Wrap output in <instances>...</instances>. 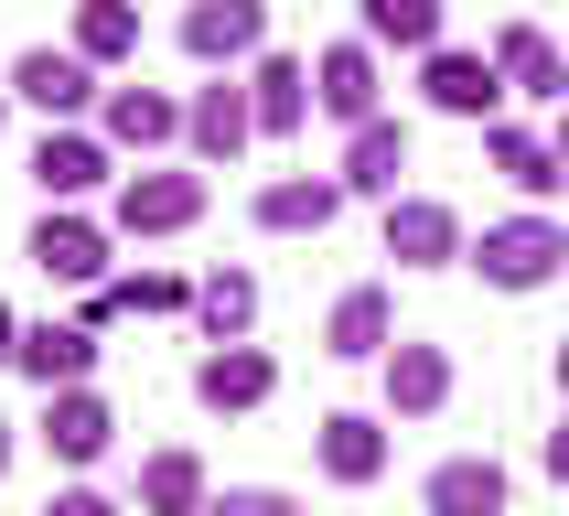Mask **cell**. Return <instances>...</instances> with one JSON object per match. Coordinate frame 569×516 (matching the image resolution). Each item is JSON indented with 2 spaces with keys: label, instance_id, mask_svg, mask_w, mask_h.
<instances>
[{
  "label": "cell",
  "instance_id": "6da1fadb",
  "mask_svg": "<svg viewBox=\"0 0 569 516\" xmlns=\"http://www.w3.org/2000/svg\"><path fill=\"white\" fill-rule=\"evenodd\" d=\"M462 258L483 269V290H548L569 269V226L559 216H506V226H483Z\"/></svg>",
  "mask_w": 569,
  "mask_h": 516
},
{
  "label": "cell",
  "instance_id": "7a4b0ae2",
  "mask_svg": "<svg viewBox=\"0 0 569 516\" xmlns=\"http://www.w3.org/2000/svg\"><path fill=\"white\" fill-rule=\"evenodd\" d=\"M108 226H119V237H183V226H204V172H161V161L119 172Z\"/></svg>",
  "mask_w": 569,
  "mask_h": 516
},
{
  "label": "cell",
  "instance_id": "3957f363",
  "mask_svg": "<svg viewBox=\"0 0 569 516\" xmlns=\"http://www.w3.org/2000/svg\"><path fill=\"white\" fill-rule=\"evenodd\" d=\"M183 54L204 76H237V64L269 54V0H183Z\"/></svg>",
  "mask_w": 569,
  "mask_h": 516
},
{
  "label": "cell",
  "instance_id": "277c9868",
  "mask_svg": "<svg viewBox=\"0 0 569 516\" xmlns=\"http://www.w3.org/2000/svg\"><path fill=\"white\" fill-rule=\"evenodd\" d=\"M419 97L441 108V119H473V129H495L506 119V76H495V54H462V43H430L419 54Z\"/></svg>",
  "mask_w": 569,
  "mask_h": 516
},
{
  "label": "cell",
  "instance_id": "5b68a950",
  "mask_svg": "<svg viewBox=\"0 0 569 516\" xmlns=\"http://www.w3.org/2000/svg\"><path fill=\"white\" fill-rule=\"evenodd\" d=\"M258 140V108H248V76H204V87L183 97V151L204 161V172H226V161Z\"/></svg>",
  "mask_w": 569,
  "mask_h": 516
},
{
  "label": "cell",
  "instance_id": "8992f818",
  "mask_svg": "<svg viewBox=\"0 0 569 516\" xmlns=\"http://www.w3.org/2000/svg\"><path fill=\"white\" fill-rule=\"evenodd\" d=\"M11 97H22V108H43V129H76L108 87H97V64L76 54V43H64V54H54V43H32V54L11 64Z\"/></svg>",
  "mask_w": 569,
  "mask_h": 516
},
{
  "label": "cell",
  "instance_id": "52a82bcc",
  "mask_svg": "<svg viewBox=\"0 0 569 516\" xmlns=\"http://www.w3.org/2000/svg\"><path fill=\"white\" fill-rule=\"evenodd\" d=\"M22 258L43 269V280H64V290H97L108 280V226L76 216V205H43V226L22 237Z\"/></svg>",
  "mask_w": 569,
  "mask_h": 516
},
{
  "label": "cell",
  "instance_id": "ba28073f",
  "mask_svg": "<svg viewBox=\"0 0 569 516\" xmlns=\"http://www.w3.org/2000/svg\"><path fill=\"white\" fill-rule=\"evenodd\" d=\"M377 97H387V76H377V43H366V32L312 54V108L333 129H366V119H377Z\"/></svg>",
  "mask_w": 569,
  "mask_h": 516
},
{
  "label": "cell",
  "instance_id": "9c48e42d",
  "mask_svg": "<svg viewBox=\"0 0 569 516\" xmlns=\"http://www.w3.org/2000/svg\"><path fill=\"white\" fill-rule=\"evenodd\" d=\"M398 172H409V119H366V129H345V161H333V183H345V205L366 194V205H398Z\"/></svg>",
  "mask_w": 569,
  "mask_h": 516
},
{
  "label": "cell",
  "instance_id": "30bf717a",
  "mask_svg": "<svg viewBox=\"0 0 569 516\" xmlns=\"http://www.w3.org/2000/svg\"><path fill=\"white\" fill-rule=\"evenodd\" d=\"M462 248H473V237H462V216H451L441 194H398V205H387V258H398V269H451Z\"/></svg>",
  "mask_w": 569,
  "mask_h": 516
},
{
  "label": "cell",
  "instance_id": "8fae6325",
  "mask_svg": "<svg viewBox=\"0 0 569 516\" xmlns=\"http://www.w3.org/2000/svg\"><path fill=\"white\" fill-rule=\"evenodd\" d=\"M269 387H280L269 345H204V366H193V398H204L216 419H248V409H269Z\"/></svg>",
  "mask_w": 569,
  "mask_h": 516
},
{
  "label": "cell",
  "instance_id": "7c38bea8",
  "mask_svg": "<svg viewBox=\"0 0 569 516\" xmlns=\"http://www.w3.org/2000/svg\"><path fill=\"white\" fill-rule=\"evenodd\" d=\"M97 140L151 161L161 140H183V97H161V87H108V97H97Z\"/></svg>",
  "mask_w": 569,
  "mask_h": 516
},
{
  "label": "cell",
  "instance_id": "4fadbf2b",
  "mask_svg": "<svg viewBox=\"0 0 569 516\" xmlns=\"http://www.w3.org/2000/svg\"><path fill=\"white\" fill-rule=\"evenodd\" d=\"M377 377H387V419H430L451 398V345H419V334H398V345L377 355Z\"/></svg>",
  "mask_w": 569,
  "mask_h": 516
},
{
  "label": "cell",
  "instance_id": "5bb4252c",
  "mask_svg": "<svg viewBox=\"0 0 569 516\" xmlns=\"http://www.w3.org/2000/svg\"><path fill=\"white\" fill-rule=\"evenodd\" d=\"M248 108H258V140H301V119H312V54H258Z\"/></svg>",
  "mask_w": 569,
  "mask_h": 516
},
{
  "label": "cell",
  "instance_id": "9a60e30c",
  "mask_svg": "<svg viewBox=\"0 0 569 516\" xmlns=\"http://www.w3.org/2000/svg\"><path fill=\"white\" fill-rule=\"evenodd\" d=\"M398 345V301H387L377 280H355L333 312H322V355H345V366H377V355Z\"/></svg>",
  "mask_w": 569,
  "mask_h": 516
},
{
  "label": "cell",
  "instance_id": "2e32d148",
  "mask_svg": "<svg viewBox=\"0 0 569 516\" xmlns=\"http://www.w3.org/2000/svg\"><path fill=\"white\" fill-rule=\"evenodd\" d=\"M11 366H22L43 398H54V387H87L97 377V322H22V355H11Z\"/></svg>",
  "mask_w": 569,
  "mask_h": 516
},
{
  "label": "cell",
  "instance_id": "e0dca14e",
  "mask_svg": "<svg viewBox=\"0 0 569 516\" xmlns=\"http://www.w3.org/2000/svg\"><path fill=\"white\" fill-rule=\"evenodd\" d=\"M32 183H43V205L97 194L108 183V140H97V129H43V140H32Z\"/></svg>",
  "mask_w": 569,
  "mask_h": 516
},
{
  "label": "cell",
  "instance_id": "ac0fdd59",
  "mask_svg": "<svg viewBox=\"0 0 569 516\" xmlns=\"http://www.w3.org/2000/svg\"><path fill=\"white\" fill-rule=\"evenodd\" d=\"M419 506L430 516H506V463L495 452H451V463H430Z\"/></svg>",
  "mask_w": 569,
  "mask_h": 516
},
{
  "label": "cell",
  "instance_id": "d6986e66",
  "mask_svg": "<svg viewBox=\"0 0 569 516\" xmlns=\"http://www.w3.org/2000/svg\"><path fill=\"white\" fill-rule=\"evenodd\" d=\"M43 441H54V463H108L119 409H108L97 387H54V398H43Z\"/></svg>",
  "mask_w": 569,
  "mask_h": 516
},
{
  "label": "cell",
  "instance_id": "ffe728a7",
  "mask_svg": "<svg viewBox=\"0 0 569 516\" xmlns=\"http://www.w3.org/2000/svg\"><path fill=\"white\" fill-rule=\"evenodd\" d=\"M333 216H345V183H333V172H280V183H258V226H269V237H322Z\"/></svg>",
  "mask_w": 569,
  "mask_h": 516
},
{
  "label": "cell",
  "instance_id": "44dd1931",
  "mask_svg": "<svg viewBox=\"0 0 569 516\" xmlns=\"http://www.w3.org/2000/svg\"><path fill=\"white\" fill-rule=\"evenodd\" d=\"M312 463H322L333 484H377V474H387V419H366V409H333V419L312 430Z\"/></svg>",
  "mask_w": 569,
  "mask_h": 516
},
{
  "label": "cell",
  "instance_id": "7402d4cb",
  "mask_svg": "<svg viewBox=\"0 0 569 516\" xmlns=\"http://www.w3.org/2000/svg\"><path fill=\"white\" fill-rule=\"evenodd\" d=\"M495 76H506L516 97H559V108H569V54L548 43L538 22H506V32H495Z\"/></svg>",
  "mask_w": 569,
  "mask_h": 516
},
{
  "label": "cell",
  "instance_id": "603a6c76",
  "mask_svg": "<svg viewBox=\"0 0 569 516\" xmlns=\"http://www.w3.org/2000/svg\"><path fill=\"white\" fill-rule=\"evenodd\" d=\"M193 334H204V345H248L258 334V280L248 269H204V280H193Z\"/></svg>",
  "mask_w": 569,
  "mask_h": 516
},
{
  "label": "cell",
  "instance_id": "cb8c5ba5",
  "mask_svg": "<svg viewBox=\"0 0 569 516\" xmlns=\"http://www.w3.org/2000/svg\"><path fill=\"white\" fill-rule=\"evenodd\" d=\"M483 161H495L516 194H559V183H569V172H559V151H548V129H516V119H495V129H483Z\"/></svg>",
  "mask_w": 569,
  "mask_h": 516
},
{
  "label": "cell",
  "instance_id": "d4e9b609",
  "mask_svg": "<svg viewBox=\"0 0 569 516\" xmlns=\"http://www.w3.org/2000/svg\"><path fill=\"white\" fill-rule=\"evenodd\" d=\"M76 54L108 76V64L140 54V0H76Z\"/></svg>",
  "mask_w": 569,
  "mask_h": 516
},
{
  "label": "cell",
  "instance_id": "484cf974",
  "mask_svg": "<svg viewBox=\"0 0 569 516\" xmlns=\"http://www.w3.org/2000/svg\"><path fill=\"white\" fill-rule=\"evenodd\" d=\"M204 495H216V484H204L193 452H151V463H140V516H204Z\"/></svg>",
  "mask_w": 569,
  "mask_h": 516
},
{
  "label": "cell",
  "instance_id": "4316f807",
  "mask_svg": "<svg viewBox=\"0 0 569 516\" xmlns=\"http://www.w3.org/2000/svg\"><path fill=\"white\" fill-rule=\"evenodd\" d=\"M366 43H398V54H430L441 43V0H355Z\"/></svg>",
  "mask_w": 569,
  "mask_h": 516
},
{
  "label": "cell",
  "instance_id": "83f0119b",
  "mask_svg": "<svg viewBox=\"0 0 569 516\" xmlns=\"http://www.w3.org/2000/svg\"><path fill=\"white\" fill-rule=\"evenodd\" d=\"M108 290H119V322L129 312H193V280H172V269H129V280H108Z\"/></svg>",
  "mask_w": 569,
  "mask_h": 516
},
{
  "label": "cell",
  "instance_id": "f1b7e54d",
  "mask_svg": "<svg viewBox=\"0 0 569 516\" xmlns=\"http://www.w3.org/2000/svg\"><path fill=\"white\" fill-rule=\"evenodd\" d=\"M204 516H301V495L290 484H226V495H204Z\"/></svg>",
  "mask_w": 569,
  "mask_h": 516
},
{
  "label": "cell",
  "instance_id": "f546056e",
  "mask_svg": "<svg viewBox=\"0 0 569 516\" xmlns=\"http://www.w3.org/2000/svg\"><path fill=\"white\" fill-rule=\"evenodd\" d=\"M43 516H119V495H97V484H64V495H43Z\"/></svg>",
  "mask_w": 569,
  "mask_h": 516
},
{
  "label": "cell",
  "instance_id": "4dcf8cb0",
  "mask_svg": "<svg viewBox=\"0 0 569 516\" xmlns=\"http://www.w3.org/2000/svg\"><path fill=\"white\" fill-rule=\"evenodd\" d=\"M538 463H548V484H569V419L548 430V452H538Z\"/></svg>",
  "mask_w": 569,
  "mask_h": 516
},
{
  "label": "cell",
  "instance_id": "1f68e13d",
  "mask_svg": "<svg viewBox=\"0 0 569 516\" xmlns=\"http://www.w3.org/2000/svg\"><path fill=\"white\" fill-rule=\"evenodd\" d=\"M11 355H22V312H11V301H0V366H11Z\"/></svg>",
  "mask_w": 569,
  "mask_h": 516
},
{
  "label": "cell",
  "instance_id": "d6a6232c",
  "mask_svg": "<svg viewBox=\"0 0 569 516\" xmlns=\"http://www.w3.org/2000/svg\"><path fill=\"white\" fill-rule=\"evenodd\" d=\"M548 377H559V398H569V334H559V355H548Z\"/></svg>",
  "mask_w": 569,
  "mask_h": 516
},
{
  "label": "cell",
  "instance_id": "836d02e7",
  "mask_svg": "<svg viewBox=\"0 0 569 516\" xmlns=\"http://www.w3.org/2000/svg\"><path fill=\"white\" fill-rule=\"evenodd\" d=\"M548 151H559V172H569V108H559V129H548Z\"/></svg>",
  "mask_w": 569,
  "mask_h": 516
},
{
  "label": "cell",
  "instance_id": "e575fe53",
  "mask_svg": "<svg viewBox=\"0 0 569 516\" xmlns=\"http://www.w3.org/2000/svg\"><path fill=\"white\" fill-rule=\"evenodd\" d=\"M0 474H11V419H0Z\"/></svg>",
  "mask_w": 569,
  "mask_h": 516
},
{
  "label": "cell",
  "instance_id": "d590c367",
  "mask_svg": "<svg viewBox=\"0 0 569 516\" xmlns=\"http://www.w3.org/2000/svg\"><path fill=\"white\" fill-rule=\"evenodd\" d=\"M0 108H11V87H0Z\"/></svg>",
  "mask_w": 569,
  "mask_h": 516
}]
</instances>
